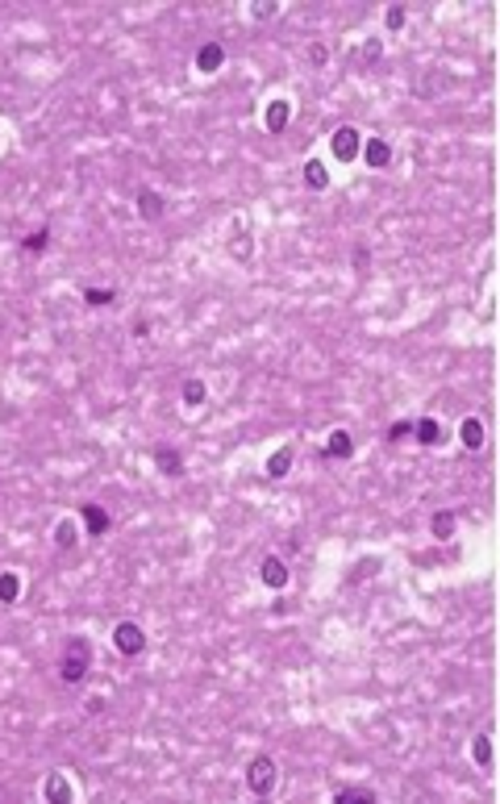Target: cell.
<instances>
[{
  "instance_id": "17",
  "label": "cell",
  "mask_w": 500,
  "mask_h": 804,
  "mask_svg": "<svg viewBox=\"0 0 500 804\" xmlns=\"http://www.w3.org/2000/svg\"><path fill=\"white\" fill-rule=\"evenodd\" d=\"M288 467H292V446L275 450L272 458H267V475H272V480H283V475H288Z\"/></svg>"
},
{
  "instance_id": "15",
  "label": "cell",
  "mask_w": 500,
  "mask_h": 804,
  "mask_svg": "<svg viewBox=\"0 0 500 804\" xmlns=\"http://www.w3.org/2000/svg\"><path fill=\"white\" fill-rule=\"evenodd\" d=\"M46 800L50 804H67L71 800V784H67L63 775H50V779H46Z\"/></svg>"
},
{
  "instance_id": "6",
  "label": "cell",
  "mask_w": 500,
  "mask_h": 804,
  "mask_svg": "<svg viewBox=\"0 0 500 804\" xmlns=\"http://www.w3.org/2000/svg\"><path fill=\"white\" fill-rule=\"evenodd\" d=\"M359 154L367 159V167H388V163H392V146H388L384 138H367L363 146H359Z\"/></svg>"
},
{
  "instance_id": "12",
  "label": "cell",
  "mask_w": 500,
  "mask_h": 804,
  "mask_svg": "<svg viewBox=\"0 0 500 804\" xmlns=\"http://www.w3.org/2000/svg\"><path fill=\"white\" fill-rule=\"evenodd\" d=\"M288 117H292V104H288V100H272L263 121H267V130H272V134H279V130L288 126Z\"/></svg>"
},
{
  "instance_id": "30",
  "label": "cell",
  "mask_w": 500,
  "mask_h": 804,
  "mask_svg": "<svg viewBox=\"0 0 500 804\" xmlns=\"http://www.w3.org/2000/svg\"><path fill=\"white\" fill-rule=\"evenodd\" d=\"M367 263H371V255H367L363 246H359V250H355V267H367Z\"/></svg>"
},
{
  "instance_id": "28",
  "label": "cell",
  "mask_w": 500,
  "mask_h": 804,
  "mask_svg": "<svg viewBox=\"0 0 500 804\" xmlns=\"http://www.w3.org/2000/svg\"><path fill=\"white\" fill-rule=\"evenodd\" d=\"M275 17V4H255V21H267Z\"/></svg>"
},
{
  "instance_id": "23",
  "label": "cell",
  "mask_w": 500,
  "mask_h": 804,
  "mask_svg": "<svg viewBox=\"0 0 500 804\" xmlns=\"http://www.w3.org/2000/svg\"><path fill=\"white\" fill-rule=\"evenodd\" d=\"M84 300L100 309V305H113V300H117V292H113V288H88V292H84Z\"/></svg>"
},
{
  "instance_id": "19",
  "label": "cell",
  "mask_w": 500,
  "mask_h": 804,
  "mask_svg": "<svg viewBox=\"0 0 500 804\" xmlns=\"http://www.w3.org/2000/svg\"><path fill=\"white\" fill-rule=\"evenodd\" d=\"M305 183H309V188H317V192H321V188H329V171L321 167L317 159H309V163H305Z\"/></svg>"
},
{
  "instance_id": "11",
  "label": "cell",
  "mask_w": 500,
  "mask_h": 804,
  "mask_svg": "<svg viewBox=\"0 0 500 804\" xmlns=\"http://www.w3.org/2000/svg\"><path fill=\"white\" fill-rule=\"evenodd\" d=\"M413 434H417V442H421V446H438V442H442V425H438L434 417L413 421Z\"/></svg>"
},
{
  "instance_id": "13",
  "label": "cell",
  "mask_w": 500,
  "mask_h": 804,
  "mask_svg": "<svg viewBox=\"0 0 500 804\" xmlns=\"http://www.w3.org/2000/svg\"><path fill=\"white\" fill-rule=\"evenodd\" d=\"M80 513H84V525H88V534H104L109 530V513L100 508V504H80Z\"/></svg>"
},
{
  "instance_id": "4",
  "label": "cell",
  "mask_w": 500,
  "mask_h": 804,
  "mask_svg": "<svg viewBox=\"0 0 500 804\" xmlns=\"http://www.w3.org/2000/svg\"><path fill=\"white\" fill-rule=\"evenodd\" d=\"M359 146H363V134H359L355 126H342V130H334V138H329V150H334L338 163L359 159Z\"/></svg>"
},
{
  "instance_id": "7",
  "label": "cell",
  "mask_w": 500,
  "mask_h": 804,
  "mask_svg": "<svg viewBox=\"0 0 500 804\" xmlns=\"http://www.w3.org/2000/svg\"><path fill=\"white\" fill-rule=\"evenodd\" d=\"M163 209H167V205H163V196H159L154 188H138V213H142L146 221H159Z\"/></svg>"
},
{
  "instance_id": "1",
  "label": "cell",
  "mask_w": 500,
  "mask_h": 804,
  "mask_svg": "<svg viewBox=\"0 0 500 804\" xmlns=\"http://www.w3.org/2000/svg\"><path fill=\"white\" fill-rule=\"evenodd\" d=\"M92 671V646L88 638H67V650L59 659V675L63 683H84V675Z\"/></svg>"
},
{
  "instance_id": "3",
  "label": "cell",
  "mask_w": 500,
  "mask_h": 804,
  "mask_svg": "<svg viewBox=\"0 0 500 804\" xmlns=\"http://www.w3.org/2000/svg\"><path fill=\"white\" fill-rule=\"evenodd\" d=\"M113 646H117L126 659H134V654L146 650V633H142V626H134V621H117V629H113Z\"/></svg>"
},
{
  "instance_id": "16",
  "label": "cell",
  "mask_w": 500,
  "mask_h": 804,
  "mask_svg": "<svg viewBox=\"0 0 500 804\" xmlns=\"http://www.w3.org/2000/svg\"><path fill=\"white\" fill-rule=\"evenodd\" d=\"M429 530H434V537H442V542L455 537V513H451V508L434 513V517H429Z\"/></svg>"
},
{
  "instance_id": "29",
  "label": "cell",
  "mask_w": 500,
  "mask_h": 804,
  "mask_svg": "<svg viewBox=\"0 0 500 804\" xmlns=\"http://www.w3.org/2000/svg\"><path fill=\"white\" fill-rule=\"evenodd\" d=\"M309 59H313V63H317V67H321V63H325L329 54H325V46H313V50H309Z\"/></svg>"
},
{
  "instance_id": "18",
  "label": "cell",
  "mask_w": 500,
  "mask_h": 804,
  "mask_svg": "<svg viewBox=\"0 0 500 804\" xmlns=\"http://www.w3.org/2000/svg\"><path fill=\"white\" fill-rule=\"evenodd\" d=\"M21 596V580L13 571H0V604H13Z\"/></svg>"
},
{
  "instance_id": "9",
  "label": "cell",
  "mask_w": 500,
  "mask_h": 804,
  "mask_svg": "<svg viewBox=\"0 0 500 804\" xmlns=\"http://www.w3.org/2000/svg\"><path fill=\"white\" fill-rule=\"evenodd\" d=\"M321 454H325V458H350V454H355V442H350V434H346V430H334Z\"/></svg>"
},
{
  "instance_id": "27",
  "label": "cell",
  "mask_w": 500,
  "mask_h": 804,
  "mask_svg": "<svg viewBox=\"0 0 500 804\" xmlns=\"http://www.w3.org/2000/svg\"><path fill=\"white\" fill-rule=\"evenodd\" d=\"M409 434H413V421H392V425H388V438H392V442H401V438H409Z\"/></svg>"
},
{
  "instance_id": "5",
  "label": "cell",
  "mask_w": 500,
  "mask_h": 804,
  "mask_svg": "<svg viewBox=\"0 0 500 804\" xmlns=\"http://www.w3.org/2000/svg\"><path fill=\"white\" fill-rule=\"evenodd\" d=\"M221 63H226V50H221V42H205L200 50H196V71L213 75V71H221Z\"/></svg>"
},
{
  "instance_id": "14",
  "label": "cell",
  "mask_w": 500,
  "mask_h": 804,
  "mask_svg": "<svg viewBox=\"0 0 500 804\" xmlns=\"http://www.w3.org/2000/svg\"><path fill=\"white\" fill-rule=\"evenodd\" d=\"M154 463H159V471H163V475H183V458H180V450L159 446V450H154Z\"/></svg>"
},
{
  "instance_id": "8",
  "label": "cell",
  "mask_w": 500,
  "mask_h": 804,
  "mask_svg": "<svg viewBox=\"0 0 500 804\" xmlns=\"http://www.w3.org/2000/svg\"><path fill=\"white\" fill-rule=\"evenodd\" d=\"M259 575H263V583H267V587H283V583H288V567H283V559L267 554V559L259 563Z\"/></svg>"
},
{
  "instance_id": "2",
  "label": "cell",
  "mask_w": 500,
  "mask_h": 804,
  "mask_svg": "<svg viewBox=\"0 0 500 804\" xmlns=\"http://www.w3.org/2000/svg\"><path fill=\"white\" fill-rule=\"evenodd\" d=\"M246 784H250V792H255V796H272V788H275V762L267 759V755H259V759L246 767Z\"/></svg>"
},
{
  "instance_id": "10",
  "label": "cell",
  "mask_w": 500,
  "mask_h": 804,
  "mask_svg": "<svg viewBox=\"0 0 500 804\" xmlns=\"http://www.w3.org/2000/svg\"><path fill=\"white\" fill-rule=\"evenodd\" d=\"M458 442L467 450H480L484 446V421H480V417H467V421L458 425Z\"/></svg>"
},
{
  "instance_id": "24",
  "label": "cell",
  "mask_w": 500,
  "mask_h": 804,
  "mask_svg": "<svg viewBox=\"0 0 500 804\" xmlns=\"http://www.w3.org/2000/svg\"><path fill=\"white\" fill-rule=\"evenodd\" d=\"M338 800H363V804H371V800H375V792H371V788H338Z\"/></svg>"
},
{
  "instance_id": "21",
  "label": "cell",
  "mask_w": 500,
  "mask_h": 804,
  "mask_svg": "<svg viewBox=\"0 0 500 804\" xmlns=\"http://www.w3.org/2000/svg\"><path fill=\"white\" fill-rule=\"evenodd\" d=\"M205 396H209V392H205V384H200V379H183V404H192V408H196V404H205Z\"/></svg>"
},
{
  "instance_id": "22",
  "label": "cell",
  "mask_w": 500,
  "mask_h": 804,
  "mask_svg": "<svg viewBox=\"0 0 500 804\" xmlns=\"http://www.w3.org/2000/svg\"><path fill=\"white\" fill-rule=\"evenodd\" d=\"M475 762H480V767H492V733H480V738H475Z\"/></svg>"
},
{
  "instance_id": "25",
  "label": "cell",
  "mask_w": 500,
  "mask_h": 804,
  "mask_svg": "<svg viewBox=\"0 0 500 804\" xmlns=\"http://www.w3.org/2000/svg\"><path fill=\"white\" fill-rule=\"evenodd\" d=\"M384 21H388V30H401V25L409 21V13H405V4H388V13H384Z\"/></svg>"
},
{
  "instance_id": "26",
  "label": "cell",
  "mask_w": 500,
  "mask_h": 804,
  "mask_svg": "<svg viewBox=\"0 0 500 804\" xmlns=\"http://www.w3.org/2000/svg\"><path fill=\"white\" fill-rule=\"evenodd\" d=\"M46 242H50V229H38V233H30V238H25V250H30V255H42Z\"/></svg>"
},
{
  "instance_id": "20",
  "label": "cell",
  "mask_w": 500,
  "mask_h": 804,
  "mask_svg": "<svg viewBox=\"0 0 500 804\" xmlns=\"http://www.w3.org/2000/svg\"><path fill=\"white\" fill-rule=\"evenodd\" d=\"M54 542H59L63 550H71V546L80 542V530H75V521H59V525H54Z\"/></svg>"
}]
</instances>
